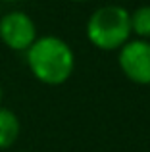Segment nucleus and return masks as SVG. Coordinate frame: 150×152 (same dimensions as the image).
<instances>
[{
  "label": "nucleus",
  "instance_id": "f257e3e1",
  "mask_svg": "<svg viewBox=\"0 0 150 152\" xmlns=\"http://www.w3.org/2000/svg\"><path fill=\"white\" fill-rule=\"evenodd\" d=\"M27 67L39 83L58 87L69 81L75 69V54L71 46L56 35L37 37L25 52Z\"/></svg>",
  "mask_w": 150,
  "mask_h": 152
},
{
  "label": "nucleus",
  "instance_id": "f03ea898",
  "mask_svg": "<svg viewBox=\"0 0 150 152\" xmlns=\"http://www.w3.org/2000/svg\"><path fill=\"white\" fill-rule=\"evenodd\" d=\"M87 39L98 50H119L131 39V12L117 4L100 6L89 15L85 25Z\"/></svg>",
  "mask_w": 150,
  "mask_h": 152
},
{
  "label": "nucleus",
  "instance_id": "7ed1b4c3",
  "mask_svg": "<svg viewBox=\"0 0 150 152\" xmlns=\"http://www.w3.org/2000/svg\"><path fill=\"white\" fill-rule=\"evenodd\" d=\"M117 64L131 83L150 85V41L129 39L117 50Z\"/></svg>",
  "mask_w": 150,
  "mask_h": 152
},
{
  "label": "nucleus",
  "instance_id": "20e7f679",
  "mask_svg": "<svg viewBox=\"0 0 150 152\" xmlns=\"http://www.w3.org/2000/svg\"><path fill=\"white\" fill-rule=\"evenodd\" d=\"M37 37V25L25 12L12 10L0 18V41L10 50L27 52Z\"/></svg>",
  "mask_w": 150,
  "mask_h": 152
},
{
  "label": "nucleus",
  "instance_id": "39448f33",
  "mask_svg": "<svg viewBox=\"0 0 150 152\" xmlns=\"http://www.w3.org/2000/svg\"><path fill=\"white\" fill-rule=\"evenodd\" d=\"M21 131V123L15 112L0 106V150H8L15 145Z\"/></svg>",
  "mask_w": 150,
  "mask_h": 152
},
{
  "label": "nucleus",
  "instance_id": "423d86ee",
  "mask_svg": "<svg viewBox=\"0 0 150 152\" xmlns=\"http://www.w3.org/2000/svg\"><path fill=\"white\" fill-rule=\"evenodd\" d=\"M131 33L137 39L150 41V4L139 6L131 14Z\"/></svg>",
  "mask_w": 150,
  "mask_h": 152
},
{
  "label": "nucleus",
  "instance_id": "0eeeda50",
  "mask_svg": "<svg viewBox=\"0 0 150 152\" xmlns=\"http://www.w3.org/2000/svg\"><path fill=\"white\" fill-rule=\"evenodd\" d=\"M2 100H4V89H2V85H0V106H2Z\"/></svg>",
  "mask_w": 150,
  "mask_h": 152
},
{
  "label": "nucleus",
  "instance_id": "6e6552de",
  "mask_svg": "<svg viewBox=\"0 0 150 152\" xmlns=\"http://www.w3.org/2000/svg\"><path fill=\"white\" fill-rule=\"evenodd\" d=\"M2 2H8V4H14V2H21V0H2Z\"/></svg>",
  "mask_w": 150,
  "mask_h": 152
},
{
  "label": "nucleus",
  "instance_id": "1a4fd4ad",
  "mask_svg": "<svg viewBox=\"0 0 150 152\" xmlns=\"http://www.w3.org/2000/svg\"><path fill=\"white\" fill-rule=\"evenodd\" d=\"M69 2H89V0H69Z\"/></svg>",
  "mask_w": 150,
  "mask_h": 152
}]
</instances>
